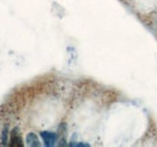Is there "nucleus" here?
I'll return each mask as SVG.
<instances>
[{
  "instance_id": "nucleus-2",
  "label": "nucleus",
  "mask_w": 157,
  "mask_h": 147,
  "mask_svg": "<svg viewBox=\"0 0 157 147\" xmlns=\"http://www.w3.org/2000/svg\"><path fill=\"white\" fill-rule=\"evenodd\" d=\"M11 146H23V141H22V138L18 133V129H13V131L11 133Z\"/></svg>"
},
{
  "instance_id": "nucleus-4",
  "label": "nucleus",
  "mask_w": 157,
  "mask_h": 147,
  "mask_svg": "<svg viewBox=\"0 0 157 147\" xmlns=\"http://www.w3.org/2000/svg\"><path fill=\"white\" fill-rule=\"evenodd\" d=\"M7 141V128H5L2 130V135H1V144H6Z\"/></svg>"
},
{
  "instance_id": "nucleus-3",
  "label": "nucleus",
  "mask_w": 157,
  "mask_h": 147,
  "mask_svg": "<svg viewBox=\"0 0 157 147\" xmlns=\"http://www.w3.org/2000/svg\"><path fill=\"white\" fill-rule=\"evenodd\" d=\"M25 142L27 145L30 147H39L41 144H40L38 136L34 134V133H29L27 136H25Z\"/></svg>"
},
{
  "instance_id": "nucleus-5",
  "label": "nucleus",
  "mask_w": 157,
  "mask_h": 147,
  "mask_svg": "<svg viewBox=\"0 0 157 147\" xmlns=\"http://www.w3.org/2000/svg\"><path fill=\"white\" fill-rule=\"evenodd\" d=\"M70 146H78V147H88L90 145L88 144H83V142H78V144H75V142H71Z\"/></svg>"
},
{
  "instance_id": "nucleus-1",
  "label": "nucleus",
  "mask_w": 157,
  "mask_h": 147,
  "mask_svg": "<svg viewBox=\"0 0 157 147\" xmlns=\"http://www.w3.org/2000/svg\"><path fill=\"white\" fill-rule=\"evenodd\" d=\"M41 138L45 142V146L51 147L56 145V141H57V135L52 131H41Z\"/></svg>"
}]
</instances>
